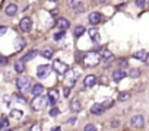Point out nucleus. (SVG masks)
Wrapping results in <instances>:
<instances>
[{"instance_id": "nucleus-1", "label": "nucleus", "mask_w": 149, "mask_h": 131, "mask_svg": "<svg viewBox=\"0 0 149 131\" xmlns=\"http://www.w3.org/2000/svg\"><path fill=\"white\" fill-rule=\"evenodd\" d=\"M47 105H48V96L40 95V96L34 98V101H32V103H31V108H32L34 111H44V109L47 108Z\"/></svg>"}, {"instance_id": "nucleus-15", "label": "nucleus", "mask_w": 149, "mask_h": 131, "mask_svg": "<svg viewBox=\"0 0 149 131\" xmlns=\"http://www.w3.org/2000/svg\"><path fill=\"white\" fill-rule=\"evenodd\" d=\"M88 34H89V38H91L92 41H95V42H100V41H101V35H100V31H98L97 28L88 29Z\"/></svg>"}, {"instance_id": "nucleus-14", "label": "nucleus", "mask_w": 149, "mask_h": 131, "mask_svg": "<svg viewBox=\"0 0 149 131\" xmlns=\"http://www.w3.org/2000/svg\"><path fill=\"white\" fill-rule=\"evenodd\" d=\"M5 13H6L8 16H15V15L18 13V6H16L15 3H9V5L5 8Z\"/></svg>"}, {"instance_id": "nucleus-36", "label": "nucleus", "mask_w": 149, "mask_h": 131, "mask_svg": "<svg viewBox=\"0 0 149 131\" xmlns=\"http://www.w3.org/2000/svg\"><path fill=\"white\" fill-rule=\"evenodd\" d=\"M70 89H72V88H67V86L63 88V95H64V98H67V96L70 95Z\"/></svg>"}, {"instance_id": "nucleus-20", "label": "nucleus", "mask_w": 149, "mask_h": 131, "mask_svg": "<svg viewBox=\"0 0 149 131\" xmlns=\"http://www.w3.org/2000/svg\"><path fill=\"white\" fill-rule=\"evenodd\" d=\"M42 92H44V86L40 85V83H35V85L32 86V89H31V93H32L35 98L40 96V95H42Z\"/></svg>"}, {"instance_id": "nucleus-24", "label": "nucleus", "mask_w": 149, "mask_h": 131, "mask_svg": "<svg viewBox=\"0 0 149 131\" xmlns=\"http://www.w3.org/2000/svg\"><path fill=\"white\" fill-rule=\"evenodd\" d=\"M8 127H9V118L8 117H2V119H0V131L8 130Z\"/></svg>"}, {"instance_id": "nucleus-4", "label": "nucleus", "mask_w": 149, "mask_h": 131, "mask_svg": "<svg viewBox=\"0 0 149 131\" xmlns=\"http://www.w3.org/2000/svg\"><path fill=\"white\" fill-rule=\"evenodd\" d=\"M53 70H54L57 74H60V76H63V74H66V73L69 72L67 64L63 63L61 60H56V61L53 63Z\"/></svg>"}, {"instance_id": "nucleus-41", "label": "nucleus", "mask_w": 149, "mask_h": 131, "mask_svg": "<svg viewBox=\"0 0 149 131\" xmlns=\"http://www.w3.org/2000/svg\"><path fill=\"white\" fill-rule=\"evenodd\" d=\"M146 5V2H142V0H139V2H136V6H139V8H143Z\"/></svg>"}, {"instance_id": "nucleus-25", "label": "nucleus", "mask_w": 149, "mask_h": 131, "mask_svg": "<svg viewBox=\"0 0 149 131\" xmlns=\"http://www.w3.org/2000/svg\"><path fill=\"white\" fill-rule=\"evenodd\" d=\"M10 117L15 118V119H21L24 117V111H21V109H12L10 111Z\"/></svg>"}, {"instance_id": "nucleus-38", "label": "nucleus", "mask_w": 149, "mask_h": 131, "mask_svg": "<svg viewBox=\"0 0 149 131\" xmlns=\"http://www.w3.org/2000/svg\"><path fill=\"white\" fill-rule=\"evenodd\" d=\"M13 98H15V99H18V102H22V103H25V102H26V101H25V98H24L22 95H15Z\"/></svg>"}, {"instance_id": "nucleus-37", "label": "nucleus", "mask_w": 149, "mask_h": 131, "mask_svg": "<svg viewBox=\"0 0 149 131\" xmlns=\"http://www.w3.org/2000/svg\"><path fill=\"white\" fill-rule=\"evenodd\" d=\"M6 32H8V26L2 25V26H0V37H3V35H5Z\"/></svg>"}, {"instance_id": "nucleus-40", "label": "nucleus", "mask_w": 149, "mask_h": 131, "mask_svg": "<svg viewBox=\"0 0 149 131\" xmlns=\"http://www.w3.org/2000/svg\"><path fill=\"white\" fill-rule=\"evenodd\" d=\"M74 122H76V117H72V118L67 119V124H70V125H73Z\"/></svg>"}, {"instance_id": "nucleus-26", "label": "nucleus", "mask_w": 149, "mask_h": 131, "mask_svg": "<svg viewBox=\"0 0 149 131\" xmlns=\"http://www.w3.org/2000/svg\"><path fill=\"white\" fill-rule=\"evenodd\" d=\"M140 73H142V72H140L139 69H136V67H134V69H130V70H129V77H132V79H137V77L140 76Z\"/></svg>"}, {"instance_id": "nucleus-23", "label": "nucleus", "mask_w": 149, "mask_h": 131, "mask_svg": "<svg viewBox=\"0 0 149 131\" xmlns=\"http://www.w3.org/2000/svg\"><path fill=\"white\" fill-rule=\"evenodd\" d=\"M85 26L84 25H78L76 28H74V37H76V38H81L84 34H85Z\"/></svg>"}, {"instance_id": "nucleus-39", "label": "nucleus", "mask_w": 149, "mask_h": 131, "mask_svg": "<svg viewBox=\"0 0 149 131\" xmlns=\"http://www.w3.org/2000/svg\"><path fill=\"white\" fill-rule=\"evenodd\" d=\"M102 105H104V108L107 109V108H110V106L113 105V101H111V99H107V101H105V102H104Z\"/></svg>"}, {"instance_id": "nucleus-29", "label": "nucleus", "mask_w": 149, "mask_h": 131, "mask_svg": "<svg viewBox=\"0 0 149 131\" xmlns=\"http://www.w3.org/2000/svg\"><path fill=\"white\" fill-rule=\"evenodd\" d=\"M129 98H130V93H129V92H121V93L118 95L117 101H120V102H124V101H127Z\"/></svg>"}, {"instance_id": "nucleus-17", "label": "nucleus", "mask_w": 149, "mask_h": 131, "mask_svg": "<svg viewBox=\"0 0 149 131\" xmlns=\"http://www.w3.org/2000/svg\"><path fill=\"white\" fill-rule=\"evenodd\" d=\"M104 111H105V108H104L102 103H94V105L91 106V114H92V115H101Z\"/></svg>"}, {"instance_id": "nucleus-18", "label": "nucleus", "mask_w": 149, "mask_h": 131, "mask_svg": "<svg viewBox=\"0 0 149 131\" xmlns=\"http://www.w3.org/2000/svg\"><path fill=\"white\" fill-rule=\"evenodd\" d=\"M70 111L72 112H74V114H76V112H79L81 109H82V105H81V101L79 99H73V101H70Z\"/></svg>"}, {"instance_id": "nucleus-43", "label": "nucleus", "mask_w": 149, "mask_h": 131, "mask_svg": "<svg viewBox=\"0 0 149 131\" xmlns=\"http://www.w3.org/2000/svg\"><path fill=\"white\" fill-rule=\"evenodd\" d=\"M5 131H13V130H9V128H8V130H5Z\"/></svg>"}, {"instance_id": "nucleus-8", "label": "nucleus", "mask_w": 149, "mask_h": 131, "mask_svg": "<svg viewBox=\"0 0 149 131\" xmlns=\"http://www.w3.org/2000/svg\"><path fill=\"white\" fill-rule=\"evenodd\" d=\"M143 124H145V119H143V117H142L140 114H139V115H133V117L130 118V125H132L133 128H142Z\"/></svg>"}, {"instance_id": "nucleus-16", "label": "nucleus", "mask_w": 149, "mask_h": 131, "mask_svg": "<svg viewBox=\"0 0 149 131\" xmlns=\"http://www.w3.org/2000/svg\"><path fill=\"white\" fill-rule=\"evenodd\" d=\"M95 83H97V76H95V74H88V76L84 79L85 88H92Z\"/></svg>"}, {"instance_id": "nucleus-28", "label": "nucleus", "mask_w": 149, "mask_h": 131, "mask_svg": "<svg viewBox=\"0 0 149 131\" xmlns=\"http://www.w3.org/2000/svg\"><path fill=\"white\" fill-rule=\"evenodd\" d=\"M24 47H25V41L22 38H18L16 42H15V50H22Z\"/></svg>"}, {"instance_id": "nucleus-35", "label": "nucleus", "mask_w": 149, "mask_h": 131, "mask_svg": "<svg viewBox=\"0 0 149 131\" xmlns=\"http://www.w3.org/2000/svg\"><path fill=\"white\" fill-rule=\"evenodd\" d=\"M110 125H111V128H118L120 127V119H113Z\"/></svg>"}, {"instance_id": "nucleus-12", "label": "nucleus", "mask_w": 149, "mask_h": 131, "mask_svg": "<svg viewBox=\"0 0 149 131\" xmlns=\"http://www.w3.org/2000/svg\"><path fill=\"white\" fill-rule=\"evenodd\" d=\"M37 55H38V51H37V50H31L29 52H26V54H25V55L21 58V61L25 64V63H28V61H32V60H34Z\"/></svg>"}, {"instance_id": "nucleus-30", "label": "nucleus", "mask_w": 149, "mask_h": 131, "mask_svg": "<svg viewBox=\"0 0 149 131\" xmlns=\"http://www.w3.org/2000/svg\"><path fill=\"white\" fill-rule=\"evenodd\" d=\"M101 57H102L104 60H110V58H113V52H111L110 50H104V51L101 52Z\"/></svg>"}, {"instance_id": "nucleus-19", "label": "nucleus", "mask_w": 149, "mask_h": 131, "mask_svg": "<svg viewBox=\"0 0 149 131\" xmlns=\"http://www.w3.org/2000/svg\"><path fill=\"white\" fill-rule=\"evenodd\" d=\"M133 58H136V60H139V61H146V60H148V52H146L145 50H139V51H136V52L133 54Z\"/></svg>"}, {"instance_id": "nucleus-9", "label": "nucleus", "mask_w": 149, "mask_h": 131, "mask_svg": "<svg viewBox=\"0 0 149 131\" xmlns=\"http://www.w3.org/2000/svg\"><path fill=\"white\" fill-rule=\"evenodd\" d=\"M88 21H89L91 25H98L102 21V15L100 12H91L89 16H88Z\"/></svg>"}, {"instance_id": "nucleus-2", "label": "nucleus", "mask_w": 149, "mask_h": 131, "mask_svg": "<svg viewBox=\"0 0 149 131\" xmlns=\"http://www.w3.org/2000/svg\"><path fill=\"white\" fill-rule=\"evenodd\" d=\"M100 60H101V55H98L94 51L84 55V63H85V66H88V67H97V66L100 64Z\"/></svg>"}, {"instance_id": "nucleus-3", "label": "nucleus", "mask_w": 149, "mask_h": 131, "mask_svg": "<svg viewBox=\"0 0 149 131\" xmlns=\"http://www.w3.org/2000/svg\"><path fill=\"white\" fill-rule=\"evenodd\" d=\"M79 74H81V72H79L78 69H70V70L66 73V80H67V85H66V86H67V88H72L74 83H76Z\"/></svg>"}, {"instance_id": "nucleus-33", "label": "nucleus", "mask_w": 149, "mask_h": 131, "mask_svg": "<svg viewBox=\"0 0 149 131\" xmlns=\"http://www.w3.org/2000/svg\"><path fill=\"white\" fill-rule=\"evenodd\" d=\"M84 131H97V127H95V124H86L85 125V128H84Z\"/></svg>"}, {"instance_id": "nucleus-5", "label": "nucleus", "mask_w": 149, "mask_h": 131, "mask_svg": "<svg viewBox=\"0 0 149 131\" xmlns=\"http://www.w3.org/2000/svg\"><path fill=\"white\" fill-rule=\"evenodd\" d=\"M16 88L19 89V92H26V90L31 88V80H29L28 77L21 76V77L16 79Z\"/></svg>"}, {"instance_id": "nucleus-32", "label": "nucleus", "mask_w": 149, "mask_h": 131, "mask_svg": "<svg viewBox=\"0 0 149 131\" xmlns=\"http://www.w3.org/2000/svg\"><path fill=\"white\" fill-rule=\"evenodd\" d=\"M64 35H66V32H64V31H60V32L54 34V37H53V38H54V41H60V39H61Z\"/></svg>"}, {"instance_id": "nucleus-21", "label": "nucleus", "mask_w": 149, "mask_h": 131, "mask_svg": "<svg viewBox=\"0 0 149 131\" xmlns=\"http://www.w3.org/2000/svg\"><path fill=\"white\" fill-rule=\"evenodd\" d=\"M69 6H72L76 12H84V3L82 2H74V0H72V2H69Z\"/></svg>"}, {"instance_id": "nucleus-34", "label": "nucleus", "mask_w": 149, "mask_h": 131, "mask_svg": "<svg viewBox=\"0 0 149 131\" xmlns=\"http://www.w3.org/2000/svg\"><path fill=\"white\" fill-rule=\"evenodd\" d=\"M58 114H60V109H58L57 106H56V108H53V109L50 111V117H57Z\"/></svg>"}, {"instance_id": "nucleus-10", "label": "nucleus", "mask_w": 149, "mask_h": 131, "mask_svg": "<svg viewBox=\"0 0 149 131\" xmlns=\"http://www.w3.org/2000/svg\"><path fill=\"white\" fill-rule=\"evenodd\" d=\"M47 96H48V103L54 105V103L58 101V98H60V93H58V90H57V89H50Z\"/></svg>"}, {"instance_id": "nucleus-6", "label": "nucleus", "mask_w": 149, "mask_h": 131, "mask_svg": "<svg viewBox=\"0 0 149 131\" xmlns=\"http://www.w3.org/2000/svg\"><path fill=\"white\" fill-rule=\"evenodd\" d=\"M50 72H51V66L48 64H40L37 67V77L38 79H45L50 76Z\"/></svg>"}, {"instance_id": "nucleus-22", "label": "nucleus", "mask_w": 149, "mask_h": 131, "mask_svg": "<svg viewBox=\"0 0 149 131\" xmlns=\"http://www.w3.org/2000/svg\"><path fill=\"white\" fill-rule=\"evenodd\" d=\"M53 54H54V51H53V48H51V47L44 48V50H42V52H41V55H42L44 58H47V60L53 58Z\"/></svg>"}, {"instance_id": "nucleus-13", "label": "nucleus", "mask_w": 149, "mask_h": 131, "mask_svg": "<svg viewBox=\"0 0 149 131\" xmlns=\"http://www.w3.org/2000/svg\"><path fill=\"white\" fill-rule=\"evenodd\" d=\"M124 77H126V72H123V70H114L113 74H111V79H113L116 83L121 82Z\"/></svg>"}, {"instance_id": "nucleus-42", "label": "nucleus", "mask_w": 149, "mask_h": 131, "mask_svg": "<svg viewBox=\"0 0 149 131\" xmlns=\"http://www.w3.org/2000/svg\"><path fill=\"white\" fill-rule=\"evenodd\" d=\"M51 131H60V127H54V128H51Z\"/></svg>"}, {"instance_id": "nucleus-27", "label": "nucleus", "mask_w": 149, "mask_h": 131, "mask_svg": "<svg viewBox=\"0 0 149 131\" xmlns=\"http://www.w3.org/2000/svg\"><path fill=\"white\" fill-rule=\"evenodd\" d=\"M24 70H25L24 63H22V61H16V63H15V72H16V73H24Z\"/></svg>"}, {"instance_id": "nucleus-11", "label": "nucleus", "mask_w": 149, "mask_h": 131, "mask_svg": "<svg viewBox=\"0 0 149 131\" xmlns=\"http://www.w3.org/2000/svg\"><path fill=\"white\" fill-rule=\"evenodd\" d=\"M56 26H57L60 31H66V29L70 26V22H69L66 18H58V19L56 21Z\"/></svg>"}, {"instance_id": "nucleus-31", "label": "nucleus", "mask_w": 149, "mask_h": 131, "mask_svg": "<svg viewBox=\"0 0 149 131\" xmlns=\"http://www.w3.org/2000/svg\"><path fill=\"white\" fill-rule=\"evenodd\" d=\"M29 131H42V127H41V124H40V122H35V124H32V125H31Z\"/></svg>"}, {"instance_id": "nucleus-7", "label": "nucleus", "mask_w": 149, "mask_h": 131, "mask_svg": "<svg viewBox=\"0 0 149 131\" xmlns=\"http://www.w3.org/2000/svg\"><path fill=\"white\" fill-rule=\"evenodd\" d=\"M19 26H21V31L24 32H29L32 29V19L29 16H24L19 22Z\"/></svg>"}]
</instances>
